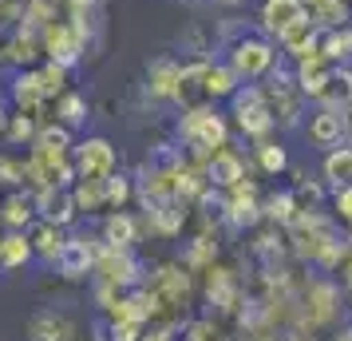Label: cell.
I'll use <instances>...</instances> for the list:
<instances>
[{
	"label": "cell",
	"mask_w": 352,
	"mask_h": 341,
	"mask_svg": "<svg viewBox=\"0 0 352 341\" xmlns=\"http://www.w3.org/2000/svg\"><path fill=\"white\" fill-rule=\"evenodd\" d=\"M234 115H238V127L245 135H270L277 123H273V112L265 103V92L261 87H245V92H234Z\"/></svg>",
	"instance_id": "cell-1"
},
{
	"label": "cell",
	"mask_w": 352,
	"mask_h": 341,
	"mask_svg": "<svg viewBox=\"0 0 352 341\" xmlns=\"http://www.w3.org/2000/svg\"><path fill=\"white\" fill-rule=\"evenodd\" d=\"M344 131H349V107H340V103H324L317 115H309V139L324 151L340 147Z\"/></svg>",
	"instance_id": "cell-2"
},
{
	"label": "cell",
	"mask_w": 352,
	"mask_h": 341,
	"mask_svg": "<svg viewBox=\"0 0 352 341\" xmlns=\"http://www.w3.org/2000/svg\"><path fill=\"white\" fill-rule=\"evenodd\" d=\"M76 171L83 179H107L115 175V147L107 139H87L76 147Z\"/></svg>",
	"instance_id": "cell-3"
},
{
	"label": "cell",
	"mask_w": 352,
	"mask_h": 341,
	"mask_svg": "<svg viewBox=\"0 0 352 341\" xmlns=\"http://www.w3.org/2000/svg\"><path fill=\"white\" fill-rule=\"evenodd\" d=\"M230 68L245 76V80H257L273 68V48L265 40H238L234 44V56H230Z\"/></svg>",
	"instance_id": "cell-4"
},
{
	"label": "cell",
	"mask_w": 352,
	"mask_h": 341,
	"mask_svg": "<svg viewBox=\"0 0 352 341\" xmlns=\"http://www.w3.org/2000/svg\"><path fill=\"white\" fill-rule=\"evenodd\" d=\"M36 207H40V218L44 223H56V227H67L72 218H76V195L67 191V187H44L40 195L32 198Z\"/></svg>",
	"instance_id": "cell-5"
},
{
	"label": "cell",
	"mask_w": 352,
	"mask_h": 341,
	"mask_svg": "<svg viewBox=\"0 0 352 341\" xmlns=\"http://www.w3.org/2000/svg\"><path fill=\"white\" fill-rule=\"evenodd\" d=\"M305 20V4L301 0H265V8H261V24H265V32H273L277 40L293 28V24H301Z\"/></svg>",
	"instance_id": "cell-6"
},
{
	"label": "cell",
	"mask_w": 352,
	"mask_h": 341,
	"mask_svg": "<svg viewBox=\"0 0 352 341\" xmlns=\"http://www.w3.org/2000/svg\"><path fill=\"white\" fill-rule=\"evenodd\" d=\"M56 266H60L64 278H87L91 266H96V250L87 246V238H67L64 250H60V258H56Z\"/></svg>",
	"instance_id": "cell-7"
},
{
	"label": "cell",
	"mask_w": 352,
	"mask_h": 341,
	"mask_svg": "<svg viewBox=\"0 0 352 341\" xmlns=\"http://www.w3.org/2000/svg\"><path fill=\"white\" fill-rule=\"evenodd\" d=\"M72 338H76V325L56 309H40L28 322V341H72Z\"/></svg>",
	"instance_id": "cell-8"
},
{
	"label": "cell",
	"mask_w": 352,
	"mask_h": 341,
	"mask_svg": "<svg viewBox=\"0 0 352 341\" xmlns=\"http://www.w3.org/2000/svg\"><path fill=\"white\" fill-rule=\"evenodd\" d=\"M329 83H333V68H329L324 56L301 60V68H297V87H301L305 96L324 99V96H329Z\"/></svg>",
	"instance_id": "cell-9"
},
{
	"label": "cell",
	"mask_w": 352,
	"mask_h": 341,
	"mask_svg": "<svg viewBox=\"0 0 352 341\" xmlns=\"http://www.w3.org/2000/svg\"><path fill=\"white\" fill-rule=\"evenodd\" d=\"M206 179L214 183V187H226V191H234V187H238V183L245 179V167H241V159L234 155V151H226V147H218V151L210 155Z\"/></svg>",
	"instance_id": "cell-10"
},
{
	"label": "cell",
	"mask_w": 352,
	"mask_h": 341,
	"mask_svg": "<svg viewBox=\"0 0 352 341\" xmlns=\"http://www.w3.org/2000/svg\"><path fill=\"white\" fill-rule=\"evenodd\" d=\"M301 4H305V17L320 24L324 32L349 24V0H301Z\"/></svg>",
	"instance_id": "cell-11"
},
{
	"label": "cell",
	"mask_w": 352,
	"mask_h": 341,
	"mask_svg": "<svg viewBox=\"0 0 352 341\" xmlns=\"http://www.w3.org/2000/svg\"><path fill=\"white\" fill-rule=\"evenodd\" d=\"M135 234H139V227H135V218L123 211H115L107 223H103V242L111 246V250H131L135 246Z\"/></svg>",
	"instance_id": "cell-12"
},
{
	"label": "cell",
	"mask_w": 352,
	"mask_h": 341,
	"mask_svg": "<svg viewBox=\"0 0 352 341\" xmlns=\"http://www.w3.org/2000/svg\"><path fill=\"white\" fill-rule=\"evenodd\" d=\"M202 92H206V96H214V99L234 96V92H238V72H234V68H226V64L202 68Z\"/></svg>",
	"instance_id": "cell-13"
},
{
	"label": "cell",
	"mask_w": 352,
	"mask_h": 341,
	"mask_svg": "<svg viewBox=\"0 0 352 341\" xmlns=\"http://www.w3.org/2000/svg\"><path fill=\"white\" fill-rule=\"evenodd\" d=\"M324 179L333 187H352V147H333L324 155Z\"/></svg>",
	"instance_id": "cell-14"
},
{
	"label": "cell",
	"mask_w": 352,
	"mask_h": 341,
	"mask_svg": "<svg viewBox=\"0 0 352 341\" xmlns=\"http://www.w3.org/2000/svg\"><path fill=\"white\" fill-rule=\"evenodd\" d=\"M32 254L36 250H32V238H28V234H8V238H0V266H4V270L24 266Z\"/></svg>",
	"instance_id": "cell-15"
},
{
	"label": "cell",
	"mask_w": 352,
	"mask_h": 341,
	"mask_svg": "<svg viewBox=\"0 0 352 341\" xmlns=\"http://www.w3.org/2000/svg\"><path fill=\"white\" fill-rule=\"evenodd\" d=\"M64 242H67V238L60 234V227H56V223H40V227H36V234H32V250L40 254V258H48V262L60 258Z\"/></svg>",
	"instance_id": "cell-16"
},
{
	"label": "cell",
	"mask_w": 352,
	"mask_h": 341,
	"mask_svg": "<svg viewBox=\"0 0 352 341\" xmlns=\"http://www.w3.org/2000/svg\"><path fill=\"white\" fill-rule=\"evenodd\" d=\"M320 56L324 60H349L352 56V32L349 28H329L320 40Z\"/></svg>",
	"instance_id": "cell-17"
},
{
	"label": "cell",
	"mask_w": 352,
	"mask_h": 341,
	"mask_svg": "<svg viewBox=\"0 0 352 341\" xmlns=\"http://www.w3.org/2000/svg\"><path fill=\"white\" fill-rule=\"evenodd\" d=\"M12 92H16V103H20V107H28V112H36V107H40V99H48V96H44V83H40V76H20Z\"/></svg>",
	"instance_id": "cell-18"
},
{
	"label": "cell",
	"mask_w": 352,
	"mask_h": 341,
	"mask_svg": "<svg viewBox=\"0 0 352 341\" xmlns=\"http://www.w3.org/2000/svg\"><path fill=\"white\" fill-rule=\"evenodd\" d=\"M210 302H218L222 309H234V302H238V290H234V282L226 278V270H214V274H210Z\"/></svg>",
	"instance_id": "cell-19"
},
{
	"label": "cell",
	"mask_w": 352,
	"mask_h": 341,
	"mask_svg": "<svg viewBox=\"0 0 352 341\" xmlns=\"http://www.w3.org/2000/svg\"><path fill=\"white\" fill-rule=\"evenodd\" d=\"M32 207H36L32 198L12 195L8 203H4V214H0V218H4L8 227H28V223H32Z\"/></svg>",
	"instance_id": "cell-20"
},
{
	"label": "cell",
	"mask_w": 352,
	"mask_h": 341,
	"mask_svg": "<svg viewBox=\"0 0 352 341\" xmlns=\"http://www.w3.org/2000/svg\"><path fill=\"white\" fill-rule=\"evenodd\" d=\"M257 159H261V171L265 175H281L289 167V155H285V147H277V143H265V147H257Z\"/></svg>",
	"instance_id": "cell-21"
},
{
	"label": "cell",
	"mask_w": 352,
	"mask_h": 341,
	"mask_svg": "<svg viewBox=\"0 0 352 341\" xmlns=\"http://www.w3.org/2000/svg\"><path fill=\"white\" fill-rule=\"evenodd\" d=\"M103 191H107V203H111V207H123V203L135 195V187H131L127 175H107V179H103Z\"/></svg>",
	"instance_id": "cell-22"
},
{
	"label": "cell",
	"mask_w": 352,
	"mask_h": 341,
	"mask_svg": "<svg viewBox=\"0 0 352 341\" xmlns=\"http://www.w3.org/2000/svg\"><path fill=\"white\" fill-rule=\"evenodd\" d=\"M265 214L277 218V223H297V198L293 195H277L265 203Z\"/></svg>",
	"instance_id": "cell-23"
},
{
	"label": "cell",
	"mask_w": 352,
	"mask_h": 341,
	"mask_svg": "<svg viewBox=\"0 0 352 341\" xmlns=\"http://www.w3.org/2000/svg\"><path fill=\"white\" fill-rule=\"evenodd\" d=\"M60 115H64V127H80L87 119V103L80 96H64L60 99Z\"/></svg>",
	"instance_id": "cell-24"
},
{
	"label": "cell",
	"mask_w": 352,
	"mask_h": 341,
	"mask_svg": "<svg viewBox=\"0 0 352 341\" xmlns=\"http://www.w3.org/2000/svg\"><path fill=\"white\" fill-rule=\"evenodd\" d=\"M67 143H72L67 127H44L40 131V151H56V155H64Z\"/></svg>",
	"instance_id": "cell-25"
},
{
	"label": "cell",
	"mask_w": 352,
	"mask_h": 341,
	"mask_svg": "<svg viewBox=\"0 0 352 341\" xmlns=\"http://www.w3.org/2000/svg\"><path fill=\"white\" fill-rule=\"evenodd\" d=\"M40 83H44V96H52V92H64V64H52L40 72Z\"/></svg>",
	"instance_id": "cell-26"
},
{
	"label": "cell",
	"mask_w": 352,
	"mask_h": 341,
	"mask_svg": "<svg viewBox=\"0 0 352 341\" xmlns=\"http://www.w3.org/2000/svg\"><path fill=\"white\" fill-rule=\"evenodd\" d=\"M336 214L352 227V187H336Z\"/></svg>",
	"instance_id": "cell-27"
},
{
	"label": "cell",
	"mask_w": 352,
	"mask_h": 341,
	"mask_svg": "<svg viewBox=\"0 0 352 341\" xmlns=\"http://www.w3.org/2000/svg\"><path fill=\"white\" fill-rule=\"evenodd\" d=\"M265 318V306L261 302H245V309H241V325H257Z\"/></svg>",
	"instance_id": "cell-28"
},
{
	"label": "cell",
	"mask_w": 352,
	"mask_h": 341,
	"mask_svg": "<svg viewBox=\"0 0 352 341\" xmlns=\"http://www.w3.org/2000/svg\"><path fill=\"white\" fill-rule=\"evenodd\" d=\"M32 119H28V115H16V123H12V139H16V143H20V139H28V135H32Z\"/></svg>",
	"instance_id": "cell-29"
},
{
	"label": "cell",
	"mask_w": 352,
	"mask_h": 341,
	"mask_svg": "<svg viewBox=\"0 0 352 341\" xmlns=\"http://www.w3.org/2000/svg\"><path fill=\"white\" fill-rule=\"evenodd\" d=\"M143 341H170V329H155L151 338H143Z\"/></svg>",
	"instance_id": "cell-30"
},
{
	"label": "cell",
	"mask_w": 352,
	"mask_h": 341,
	"mask_svg": "<svg viewBox=\"0 0 352 341\" xmlns=\"http://www.w3.org/2000/svg\"><path fill=\"white\" fill-rule=\"evenodd\" d=\"M349 127H352V103H349Z\"/></svg>",
	"instance_id": "cell-31"
},
{
	"label": "cell",
	"mask_w": 352,
	"mask_h": 341,
	"mask_svg": "<svg viewBox=\"0 0 352 341\" xmlns=\"http://www.w3.org/2000/svg\"><path fill=\"white\" fill-rule=\"evenodd\" d=\"M0 127H4V107H0Z\"/></svg>",
	"instance_id": "cell-32"
}]
</instances>
